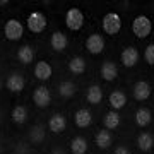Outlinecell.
<instances>
[{
	"label": "cell",
	"mask_w": 154,
	"mask_h": 154,
	"mask_svg": "<svg viewBox=\"0 0 154 154\" xmlns=\"http://www.w3.org/2000/svg\"><path fill=\"white\" fill-rule=\"evenodd\" d=\"M33 101L39 108H46L51 103V93H50V89L45 88V86H38L33 93Z\"/></svg>",
	"instance_id": "6"
},
{
	"label": "cell",
	"mask_w": 154,
	"mask_h": 154,
	"mask_svg": "<svg viewBox=\"0 0 154 154\" xmlns=\"http://www.w3.org/2000/svg\"><path fill=\"white\" fill-rule=\"evenodd\" d=\"M74 120H75V125L79 127V128H86V127L91 125V122H93V115H91V111H89V110L81 108V110L75 111Z\"/></svg>",
	"instance_id": "14"
},
{
	"label": "cell",
	"mask_w": 154,
	"mask_h": 154,
	"mask_svg": "<svg viewBox=\"0 0 154 154\" xmlns=\"http://www.w3.org/2000/svg\"><path fill=\"white\" fill-rule=\"evenodd\" d=\"M137 146L140 151H144V152H147V151H151L154 146V139L152 135L149 132H140V135L137 137Z\"/></svg>",
	"instance_id": "20"
},
{
	"label": "cell",
	"mask_w": 154,
	"mask_h": 154,
	"mask_svg": "<svg viewBox=\"0 0 154 154\" xmlns=\"http://www.w3.org/2000/svg\"><path fill=\"white\" fill-rule=\"evenodd\" d=\"M0 89H2V81H0Z\"/></svg>",
	"instance_id": "34"
},
{
	"label": "cell",
	"mask_w": 154,
	"mask_h": 154,
	"mask_svg": "<svg viewBox=\"0 0 154 154\" xmlns=\"http://www.w3.org/2000/svg\"><path fill=\"white\" fill-rule=\"evenodd\" d=\"M65 127H67V118L62 115V113H55V115L50 116L48 128L51 130V132L60 134V132H63V130H65Z\"/></svg>",
	"instance_id": "10"
},
{
	"label": "cell",
	"mask_w": 154,
	"mask_h": 154,
	"mask_svg": "<svg viewBox=\"0 0 154 154\" xmlns=\"http://www.w3.org/2000/svg\"><path fill=\"white\" fill-rule=\"evenodd\" d=\"M70 149H72V154H86L88 151V140L81 135H77L70 140Z\"/></svg>",
	"instance_id": "21"
},
{
	"label": "cell",
	"mask_w": 154,
	"mask_h": 154,
	"mask_svg": "<svg viewBox=\"0 0 154 154\" xmlns=\"http://www.w3.org/2000/svg\"><path fill=\"white\" fill-rule=\"evenodd\" d=\"M34 58V50L29 46V45H24L17 50V60L22 62V63H31Z\"/></svg>",
	"instance_id": "22"
},
{
	"label": "cell",
	"mask_w": 154,
	"mask_h": 154,
	"mask_svg": "<svg viewBox=\"0 0 154 154\" xmlns=\"http://www.w3.org/2000/svg\"><path fill=\"white\" fill-rule=\"evenodd\" d=\"M108 101H110V105H111L113 110H120V108H123V106L127 105V96H125L123 91L116 89V91H111Z\"/></svg>",
	"instance_id": "16"
},
{
	"label": "cell",
	"mask_w": 154,
	"mask_h": 154,
	"mask_svg": "<svg viewBox=\"0 0 154 154\" xmlns=\"http://www.w3.org/2000/svg\"><path fill=\"white\" fill-rule=\"evenodd\" d=\"M69 70L75 75H81L86 72V60L82 57H72L70 62H69Z\"/></svg>",
	"instance_id": "19"
},
{
	"label": "cell",
	"mask_w": 154,
	"mask_h": 154,
	"mask_svg": "<svg viewBox=\"0 0 154 154\" xmlns=\"http://www.w3.org/2000/svg\"><path fill=\"white\" fill-rule=\"evenodd\" d=\"M46 24H48V21H46V16H45L43 12L33 11L28 16V28H29V31L34 33V34L43 33L45 28H46Z\"/></svg>",
	"instance_id": "2"
},
{
	"label": "cell",
	"mask_w": 154,
	"mask_h": 154,
	"mask_svg": "<svg viewBox=\"0 0 154 154\" xmlns=\"http://www.w3.org/2000/svg\"><path fill=\"white\" fill-rule=\"evenodd\" d=\"M132 31L137 38H147L152 31V22L147 16H137L132 22Z\"/></svg>",
	"instance_id": "1"
},
{
	"label": "cell",
	"mask_w": 154,
	"mask_h": 154,
	"mask_svg": "<svg viewBox=\"0 0 154 154\" xmlns=\"http://www.w3.org/2000/svg\"><path fill=\"white\" fill-rule=\"evenodd\" d=\"M151 96V86L146 81H139L134 84V98L137 101H146Z\"/></svg>",
	"instance_id": "11"
},
{
	"label": "cell",
	"mask_w": 154,
	"mask_h": 154,
	"mask_svg": "<svg viewBox=\"0 0 154 154\" xmlns=\"http://www.w3.org/2000/svg\"><path fill=\"white\" fill-rule=\"evenodd\" d=\"M65 24L70 31H79L84 26V14L81 9L77 7H70L65 14Z\"/></svg>",
	"instance_id": "3"
},
{
	"label": "cell",
	"mask_w": 154,
	"mask_h": 154,
	"mask_svg": "<svg viewBox=\"0 0 154 154\" xmlns=\"http://www.w3.org/2000/svg\"><path fill=\"white\" fill-rule=\"evenodd\" d=\"M0 122H2V110H0Z\"/></svg>",
	"instance_id": "33"
},
{
	"label": "cell",
	"mask_w": 154,
	"mask_h": 154,
	"mask_svg": "<svg viewBox=\"0 0 154 154\" xmlns=\"http://www.w3.org/2000/svg\"><path fill=\"white\" fill-rule=\"evenodd\" d=\"M4 34L9 41H17V39L22 38L24 34V26L17 19H9L4 26Z\"/></svg>",
	"instance_id": "5"
},
{
	"label": "cell",
	"mask_w": 154,
	"mask_h": 154,
	"mask_svg": "<svg viewBox=\"0 0 154 154\" xmlns=\"http://www.w3.org/2000/svg\"><path fill=\"white\" fill-rule=\"evenodd\" d=\"M122 29V19L116 12H108L105 17H103V31L106 34H118Z\"/></svg>",
	"instance_id": "4"
},
{
	"label": "cell",
	"mask_w": 154,
	"mask_h": 154,
	"mask_svg": "<svg viewBox=\"0 0 154 154\" xmlns=\"http://www.w3.org/2000/svg\"><path fill=\"white\" fill-rule=\"evenodd\" d=\"M105 127L106 130H115L116 127L120 125V115L116 113V111H108L105 115Z\"/></svg>",
	"instance_id": "26"
},
{
	"label": "cell",
	"mask_w": 154,
	"mask_h": 154,
	"mask_svg": "<svg viewBox=\"0 0 154 154\" xmlns=\"http://www.w3.org/2000/svg\"><path fill=\"white\" fill-rule=\"evenodd\" d=\"M94 140H96V146H98L99 149H108L111 146V142H113V137H111L110 130H99V132L96 134Z\"/></svg>",
	"instance_id": "18"
},
{
	"label": "cell",
	"mask_w": 154,
	"mask_h": 154,
	"mask_svg": "<svg viewBox=\"0 0 154 154\" xmlns=\"http://www.w3.org/2000/svg\"><path fill=\"white\" fill-rule=\"evenodd\" d=\"M2 152H4V144L0 142V154H2Z\"/></svg>",
	"instance_id": "32"
},
{
	"label": "cell",
	"mask_w": 154,
	"mask_h": 154,
	"mask_svg": "<svg viewBox=\"0 0 154 154\" xmlns=\"http://www.w3.org/2000/svg\"><path fill=\"white\" fill-rule=\"evenodd\" d=\"M113 154H130V151H128V147H125V146H118Z\"/></svg>",
	"instance_id": "30"
},
{
	"label": "cell",
	"mask_w": 154,
	"mask_h": 154,
	"mask_svg": "<svg viewBox=\"0 0 154 154\" xmlns=\"http://www.w3.org/2000/svg\"><path fill=\"white\" fill-rule=\"evenodd\" d=\"M86 48H88L89 53H93V55H98V53H101L103 51V48H105V39H103V36L101 34H91L88 39H86Z\"/></svg>",
	"instance_id": "7"
},
{
	"label": "cell",
	"mask_w": 154,
	"mask_h": 154,
	"mask_svg": "<svg viewBox=\"0 0 154 154\" xmlns=\"http://www.w3.org/2000/svg\"><path fill=\"white\" fill-rule=\"evenodd\" d=\"M12 120L16 122V123H19V125L28 120V110H26V106H22V105L16 106L12 110Z\"/></svg>",
	"instance_id": "27"
},
{
	"label": "cell",
	"mask_w": 154,
	"mask_h": 154,
	"mask_svg": "<svg viewBox=\"0 0 154 154\" xmlns=\"http://www.w3.org/2000/svg\"><path fill=\"white\" fill-rule=\"evenodd\" d=\"M50 45H51V48L55 51H63L67 48V45H69V38L62 31H55L51 34V38H50Z\"/></svg>",
	"instance_id": "12"
},
{
	"label": "cell",
	"mask_w": 154,
	"mask_h": 154,
	"mask_svg": "<svg viewBox=\"0 0 154 154\" xmlns=\"http://www.w3.org/2000/svg\"><path fill=\"white\" fill-rule=\"evenodd\" d=\"M5 86H7V89H11L12 93H21L24 89V86H26V79H24V75L16 72V74H11L7 77Z\"/></svg>",
	"instance_id": "8"
},
{
	"label": "cell",
	"mask_w": 154,
	"mask_h": 154,
	"mask_svg": "<svg viewBox=\"0 0 154 154\" xmlns=\"http://www.w3.org/2000/svg\"><path fill=\"white\" fill-rule=\"evenodd\" d=\"M86 99H88L91 105H99L101 103V99H103V89L93 84V86H89L88 88V93H86Z\"/></svg>",
	"instance_id": "17"
},
{
	"label": "cell",
	"mask_w": 154,
	"mask_h": 154,
	"mask_svg": "<svg viewBox=\"0 0 154 154\" xmlns=\"http://www.w3.org/2000/svg\"><path fill=\"white\" fill-rule=\"evenodd\" d=\"M14 154H34L31 146L26 142H17L16 147H14Z\"/></svg>",
	"instance_id": "28"
},
{
	"label": "cell",
	"mask_w": 154,
	"mask_h": 154,
	"mask_svg": "<svg viewBox=\"0 0 154 154\" xmlns=\"http://www.w3.org/2000/svg\"><path fill=\"white\" fill-rule=\"evenodd\" d=\"M29 139H31V142L33 144H41L46 137V134H45V127L41 125H33L29 128Z\"/></svg>",
	"instance_id": "23"
},
{
	"label": "cell",
	"mask_w": 154,
	"mask_h": 154,
	"mask_svg": "<svg viewBox=\"0 0 154 154\" xmlns=\"http://www.w3.org/2000/svg\"><path fill=\"white\" fill-rule=\"evenodd\" d=\"M51 74H53V69H51V65H50L48 62L41 60V62H38V63L34 65V75H36V79H39V81L50 79Z\"/></svg>",
	"instance_id": "13"
},
{
	"label": "cell",
	"mask_w": 154,
	"mask_h": 154,
	"mask_svg": "<svg viewBox=\"0 0 154 154\" xmlns=\"http://www.w3.org/2000/svg\"><path fill=\"white\" fill-rule=\"evenodd\" d=\"M139 62V50L134 48V46H127V48H123V51H122V63L125 67H134L135 63Z\"/></svg>",
	"instance_id": "9"
},
{
	"label": "cell",
	"mask_w": 154,
	"mask_h": 154,
	"mask_svg": "<svg viewBox=\"0 0 154 154\" xmlns=\"http://www.w3.org/2000/svg\"><path fill=\"white\" fill-rule=\"evenodd\" d=\"M152 120V115H151V111L147 108H139L135 111V122H137L139 127H147Z\"/></svg>",
	"instance_id": "25"
},
{
	"label": "cell",
	"mask_w": 154,
	"mask_h": 154,
	"mask_svg": "<svg viewBox=\"0 0 154 154\" xmlns=\"http://www.w3.org/2000/svg\"><path fill=\"white\" fill-rule=\"evenodd\" d=\"M51 154H65V151H63V149H53Z\"/></svg>",
	"instance_id": "31"
},
{
	"label": "cell",
	"mask_w": 154,
	"mask_h": 154,
	"mask_svg": "<svg viewBox=\"0 0 154 154\" xmlns=\"http://www.w3.org/2000/svg\"><path fill=\"white\" fill-rule=\"evenodd\" d=\"M77 91V86L72 81H63V82L58 84V94L62 98H72Z\"/></svg>",
	"instance_id": "24"
},
{
	"label": "cell",
	"mask_w": 154,
	"mask_h": 154,
	"mask_svg": "<svg viewBox=\"0 0 154 154\" xmlns=\"http://www.w3.org/2000/svg\"><path fill=\"white\" fill-rule=\"evenodd\" d=\"M99 72H101V77H103L105 81H113V79H116V75H118V67H116L115 62L106 60V62H103Z\"/></svg>",
	"instance_id": "15"
},
{
	"label": "cell",
	"mask_w": 154,
	"mask_h": 154,
	"mask_svg": "<svg viewBox=\"0 0 154 154\" xmlns=\"http://www.w3.org/2000/svg\"><path fill=\"white\" fill-rule=\"evenodd\" d=\"M144 58L149 65H154V43L147 45V48L144 50Z\"/></svg>",
	"instance_id": "29"
}]
</instances>
